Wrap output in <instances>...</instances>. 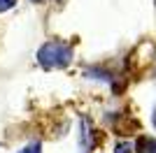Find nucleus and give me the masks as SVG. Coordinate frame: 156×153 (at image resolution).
Masks as SVG:
<instances>
[{
	"instance_id": "nucleus-8",
	"label": "nucleus",
	"mask_w": 156,
	"mask_h": 153,
	"mask_svg": "<svg viewBox=\"0 0 156 153\" xmlns=\"http://www.w3.org/2000/svg\"><path fill=\"white\" fill-rule=\"evenodd\" d=\"M151 123H154V127H156V107H154V114H151Z\"/></svg>"
},
{
	"instance_id": "nucleus-5",
	"label": "nucleus",
	"mask_w": 156,
	"mask_h": 153,
	"mask_svg": "<svg viewBox=\"0 0 156 153\" xmlns=\"http://www.w3.org/2000/svg\"><path fill=\"white\" fill-rule=\"evenodd\" d=\"M19 153H42V144H40V141H30V144Z\"/></svg>"
},
{
	"instance_id": "nucleus-3",
	"label": "nucleus",
	"mask_w": 156,
	"mask_h": 153,
	"mask_svg": "<svg viewBox=\"0 0 156 153\" xmlns=\"http://www.w3.org/2000/svg\"><path fill=\"white\" fill-rule=\"evenodd\" d=\"M86 76H89V79H103V81H107V83L112 81V74H110V72L98 70V67H93V70H86Z\"/></svg>"
},
{
	"instance_id": "nucleus-1",
	"label": "nucleus",
	"mask_w": 156,
	"mask_h": 153,
	"mask_svg": "<svg viewBox=\"0 0 156 153\" xmlns=\"http://www.w3.org/2000/svg\"><path fill=\"white\" fill-rule=\"evenodd\" d=\"M72 46L65 44V42H44L37 51V63L44 67V70H61L72 60Z\"/></svg>"
},
{
	"instance_id": "nucleus-2",
	"label": "nucleus",
	"mask_w": 156,
	"mask_h": 153,
	"mask_svg": "<svg viewBox=\"0 0 156 153\" xmlns=\"http://www.w3.org/2000/svg\"><path fill=\"white\" fill-rule=\"evenodd\" d=\"M93 146V130H91V123L89 118H82V153L91 151Z\"/></svg>"
},
{
	"instance_id": "nucleus-7",
	"label": "nucleus",
	"mask_w": 156,
	"mask_h": 153,
	"mask_svg": "<svg viewBox=\"0 0 156 153\" xmlns=\"http://www.w3.org/2000/svg\"><path fill=\"white\" fill-rule=\"evenodd\" d=\"M16 5V0H0V12H7V9H12Z\"/></svg>"
},
{
	"instance_id": "nucleus-4",
	"label": "nucleus",
	"mask_w": 156,
	"mask_h": 153,
	"mask_svg": "<svg viewBox=\"0 0 156 153\" xmlns=\"http://www.w3.org/2000/svg\"><path fill=\"white\" fill-rule=\"evenodd\" d=\"M135 146L130 144V141H117V146H114V153H133Z\"/></svg>"
},
{
	"instance_id": "nucleus-6",
	"label": "nucleus",
	"mask_w": 156,
	"mask_h": 153,
	"mask_svg": "<svg viewBox=\"0 0 156 153\" xmlns=\"http://www.w3.org/2000/svg\"><path fill=\"white\" fill-rule=\"evenodd\" d=\"M142 153H156V139H144L142 141Z\"/></svg>"
},
{
	"instance_id": "nucleus-9",
	"label": "nucleus",
	"mask_w": 156,
	"mask_h": 153,
	"mask_svg": "<svg viewBox=\"0 0 156 153\" xmlns=\"http://www.w3.org/2000/svg\"><path fill=\"white\" fill-rule=\"evenodd\" d=\"M33 2H42V0H33Z\"/></svg>"
}]
</instances>
